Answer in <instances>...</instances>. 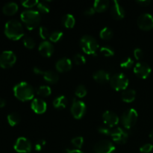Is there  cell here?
Listing matches in <instances>:
<instances>
[{
	"label": "cell",
	"mask_w": 153,
	"mask_h": 153,
	"mask_svg": "<svg viewBox=\"0 0 153 153\" xmlns=\"http://www.w3.org/2000/svg\"><path fill=\"white\" fill-rule=\"evenodd\" d=\"M4 34L10 40H17L23 36V27L21 22L16 19H10L6 22Z\"/></svg>",
	"instance_id": "1"
},
{
	"label": "cell",
	"mask_w": 153,
	"mask_h": 153,
	"mask_svg": "<svg viewBox=\"0 0 153 153\" xmlns=\"http://www.w3.org/2000/svg\"><path fill=\"white\" fill-rule=\"evenodd\" d=\"M13 94L18 100L25 102L34 98V90L31 85L22 82L15 85L13 88Z\"/></svg>",
	"instance_id": "2"
},
{
	"label": "cell",
	"mask_w": 153,
	"mask_h": 153,
	"mask_svg": "<svg viewBox=\"0 0 153 153\" xmlns=\"http://www.w3.org/2000/svg\"><path fill=\"white\" fill-rule=\"evenodd\" d=\"M20 17L28 30H33L38 26L41 19L40 13L34 10H24L21 13Z\"/></svg>",
	"instance_id": "3"
},
{
	"label": "cell",
	"mask_w": 153,
	"mask_h": 153,
	"mask_svg": "<svg viewBox=\"0 0 153 153\" xmlns=\"http://www.w3.org/2000/svg\"><path fill=\"white\" fill-rule=\"evenodd\" d=\"M80 46L84 52L88 55H95L99 48L97 40L91 35H84L80 40Z\"/></svg>",
	"instance_id": "4"
},
{
	"label": "cell",
	"mask_w": 153,
	"mask_h": 153,
	"mask_svg": "<svg viewBox=\"0 0 153 153\" xmlns=\"http://www.w3.org/2000/svg\"><path fill=\"white\" fill-rule=\"evenodd\" d=\"M110 84L115 91H125L128 85V79L123 73H116L111 77Z\"/></svg>",
	"instance_id": "5"
},
{
	"label": "cell",
	"mask_w": 153,
	"mask_h": 153,
	"mask_svg": "<svg viewBox=\"0 0 153 153\" xmlns=\"http://www.w3.org/2000/svg\"><path fill=\"white\" fill-rule=\"evenodd\" d=\"M137 112L135 109L130 108L126 111L121 117L123 125L126 128H131L136 123L137 120Z\"/></svg>",
	"instance_id": "6"
},
{
	"label": "cell",
	"mask_w": 153,
	"mask_h": 153,
	"mask_svg": "<svg viewBox=\"0 0 153 153\" xmlns=\"http://www.w3.org/2000/svg\"><path fill=\"white\" fill-rule=\"evenodd\" d=\"M16 55L12 51H4L0 54V67L2 68H10L16 63Z\"/></svg>",
	"instance_id": "7"
},
{
	"label": "cell",
	"mask_w": 153,
	"mask_h": 153,
	"mask_svg": "<svg viewBox=\"0 0 153 153\" xmlns=\"http://www.w3.org/2000/svg\"><path fill=\"white\" fill-rule=\"evenodd\" d=\"M137 25L142 30H150L153 28V16L150 13H143L138 16L137 20Z\"/></svg>",
	"instance_id": "8"
},
{
	"label": "cell",
	"mask_w": 153,
	"mask_h": 153,
	"mask_svg": "<svg viewBox=\"0 0 153 153\" xmlns=\"http://www.w3.org/2000/svg\"><path fill=\"white\" fill-rule=\"evenodd\" d=\"M115 146L113 143L107 140H102L97 142L94 146L95 153H114Z\"/></svg>",
	"instance_id": "9"
},
{
	"label": "cell",
	"mask_w": 153,
	"mask_h": 153,
	"mask_svg": "<svg viewBox=\"0 0 153 153\" xmlns=\"http://www.w3.org/2000/svg\"><path fill=\"white\" fill-rule=\"evenodd\" d=\"M152 69L150 66L145 62H138L134 67V73L137 77L145 79L149 76Z\"/></svg>",
	"instance_id": "10"
},
{
	"label": "cell",
	"mask_w": 153,
	"mask_h": 153,
	"mask_svg": "<svg viewBox=\"0 0 153 153\" xmlns=\"http://www.w3.org/2000/svg\"><path fill=\"white\" fill-rule=\"evenodd\" d=\"M15 151L19 153H28L31 150V143L27 138L20 137L16 140L13 146Z\"/></svg>",
	"instance_id": "11"
},
{
	"label": "cell",
	"mask_w": 153,
	"mask_h": 153,
	"mask_svg": "<svg viewBox=\"0 0 153 153\" xmlns=\"http://www.w3.org/2000/svg\"><path fill=\"white\" fill-rule=\"evenodd\" d=\"M33 70H34V73H36V74L42 75L44 78L45 81H46L49 83L55 84L59 80V75L55 71H52V70L43 71L40 69H39L38 67H34Z\"/></svg>",
	"instance_id": "12"
},
{
	"label": "cell",
	"mask_w": 153,
	"mask_h": 153,
	"mask_svg": "<svg viewBox=\"0 0 153 153\" xmlns=\"http://www.w3.org/2000/svg\"><path fill=\"white\" fill-rule=\"evenodd\" d=\"M86 111V105L82 101H74L71 106V114L75 119L79 120Z\"/></svg>",
	"instance_id": "13"
},
{
	"label": "cell",
	"mask_w": 153,
	"mask_h": 153,
	"mask_svg": "<svg viewBox=\"0 0 153 153\" xmlns=\"http://www.w3.org/2000/svg\"><path fill=\"white\" fill-rule=\"evenodd\" d=\"M102 120L105 125L108 126L109 128L117 125L120 120L119 117L117 115V114L111 111H107L103 113Z\"/></svg>",
	"instance_id": "14"
},
{
	"label": "cell",
	"mask_w": 153,
	"mask_h": 153,
	"mask_svg": "<svg viewBox=\"0 0 153 153\" xmlns=\"http://www.w3.org/2000/svg\"><path fill=\"white\" fill-rule=\"evenodd\" d=\"M111 136L114 141L116 142L117 143H120V144L126 143L128 137L126 131H125L123 128H120V127L114 129L111 131Z\"/></svg>",
	"instance_id": "15"
},
{
	"label": "cell",
	"mask_w": 153,
	"mask_h": 153,
	"mask_svg": "<svg viewBox=\"0 0 153 153\" xmlns=\"http://www.w3.org/2000/svg\"><path fill=\"white\" fill-rule=\"evenodd\" d=\"M111 15L115 19H122L125 16V10L117 0L113 1V5L111 7Z\"/></svg>",
	"instance_id": "16"
},
{
	"label": "cell",
	"mask_w": 153,
	"mask_h": 153,
	"mask_svg": "<svg viewBox=\"0 0 153 153\" xmlns=\"http://www.w3.org/2000/svg\"><path fill=\"white\" fill-rule=\"evenodd\" d=\"M31 109L35 112L36 114H41L46 112V108H47V105H46V102L44 100H41V99L36 98L34 99L31 102Z\"/></svg>",
	"instance_id": "17"
},
{
	"label": "cell",
	"mask_w": 153,
	"mask_h": 153,
	"mask_svg": "<svg viewBox=\"0 0 153 153\" xmlns=\"http://www.w3.org/2000/svg\"><path fill=\"white\" fill-rule=\"evenodd\" d=\"M38 50L41 55L44 57H50L54 52V46L51 42L44 40L39 45Z\"/></svg>",
	"instance_id": "18"
},
{
	"label": "cell",
	"mask_w": 153,
	"mask_h": 153,
	"mask_svg": "<svg viewBox=\"0 0 153 153\" xmlns=\"http://www.w3.org/2000/svg\"><path fill=\"white\" fill-rule=\"evenodd\" d=\"M55 67L58 72H67L72 68V61L68 58H62L55 64Z\"/></svg>",
	"instance_id": "19"
},
{
	"label": "cell",
	"mask_w": 153,
	"mask_h": 153,
	"mask_svg": "<svg viewBox=\"0 0 153 153\" xmlns=\"http://www.w3.org/2000/svg\"><path fill=\"white\" fill-rule=\"evenodd\" d=\"M93 78L94 80L100 84H104L108 81H110L111 76L108 73L103 70H100L94 73Z\"/></svg>",
	"instance_id": "20"
},
{
	"label": "cell",
	"mask_w": 153,
	"mask_h": 153,
	"mask_svg": "<svg viewBox=\"0 0 153 153\" xmlns=\"http://www.w3.org/2000/svg\"><path fill=\"white\" fill-rule=\"evenodd\" d=\"M136 97V92L133 89H128L123 91V92L121 94V98L122 100L125 102L130 103L132 102Z\"/></svg>",
	"instance_id": "21"
},
{
	"label": "cell",
	"mask_w": 153,
	"mask_h": 153,
	"mask_svg": "<svg viewBox=\"0 0 153 153\" xmlns=\"http://www.w3.org/2000/svg\"><path fill=\"white\" fill-rule=\"evenodd\" d=\"M18 10V5L15 2L6 3L3 7V13L8 16H11L16 13Z\"/></svg>",
	"instance_id": "22"
},
{
	"label": "cell",
	"mask_w": 153,
	"mask_h": 153,
	"mask_svg": "<svg viewBox=\"0 0 153 153\" xmlns=\"http://www.w3.org/2000/svg\"><path fill=\"white\" fill-rule=\"evenodd\" d=\"M109 4L108 0H96L94 3V7L96 11L103 12L108 7Z\"/></svg>",
	"instance_id": "23"
},
{
	"label": "cell",
	"mask_w": 153,
	"mask_h": 153,
	"mask_svg": "<svg viewBox=\"0 0 153 153\" xmlns=\"http://www.w3.org/2000/svg\"><path fill=\"white\" fill-rule=\"evenodd\" d=\"M76 23V19L73 15L70 13H67L64 15L62 18V24L66 27V28H73Z\"/></svg>",
	"instance_id": "24"
},
{
	"label": "cell",
	"mask_w": 153,
	"mask_h": 153,
	"mask_svg": "<svg viewBox=\"0 0 153 153\" xmlns=\"http://www.w3.org/2000/svg\"><path fill=\"white\" fill-rule=\"evenodd\" d=\"M67 104V100L64 96H60L55 99L53 101V105L55 108H65Z\"/></svg>",
	"instance_id": "25"
},
{
	"label": "cell",
	"mask_w": 153,
	"mask_h": 153,
	"mask_svg": "<svg viewBox=\"0 0 153 153\" xmlns=\"http://www.w3.org/2000/svg\"><path fill=\"white\" fill-rule=\"evenodd\" d=\"M20 116H19V114L16 113V112L10 113L7 116V122L10 126H15L16 125H17L20 122Z\"/></svg>",
	"instance_id": "26"
},
{
	"label": "cell",
	"mask_w": 153,
	"mask_h": 153,
	"mask_svg": "<svg viewBox=\"0 0 153 153\" xmlns=\"http://www.w3.org/2000/svg\"><path fill=\"white\" fill-rule=\"evenodd\" d=\"M114 35L113 31L108 27H105L100 31V36L103 40H110Z\"/></svg>",
	"instance_id": "27"
},
{
	"label": "cell",
	"mask_w": 153,
	"mask_h": 153,
	"mask_svg": "<svg viewBox=\"0 0 153 153\" xmlns=\"http://www.w3.org/2000/svg\"><path fill=\"white\" fill-rule=\"evenodd\" d=\"M37 94L40 97H49L52 94V90H51L50 87L47 86V85H43L37 88Z\"/></svg>",
	"instance_id": "28"
},
{
	"label": "cell",
	"mask_w": 153,
	"mask_h": 153,
	"mask_svg": "<svg viewBox=\"0 0 153 153\" xmlns=\"http://www.w3.org/2000/svg\"><path fill=\"white\" fill-rule=\"evenodd\" d=\"M87 89L84 85H80L76 88V91H75V94L77 97L79 98H83L87 95Z\"/></svg>",
	"instance_id": "29"
},
{
	"label": "cell",
	"mask_w": 153,
	"mask_h": 153,
	"mask_svg": "<svg viewBox=\"0 0 153 153\" xmlns=\"http://www.w3.org/2000/svg\"><path fill=\"white\" fill-rule=\"evenodd\" d=\"M23 43L24 46L27 48V49H31L35 46V41L32 37H29V36H25L23 39Z\"/></svg>",
	"instance_id": "30"
},
{
	"label": "cell",
	"mask_w": 153,
	"mask_h": 153,
	"mask_svg": "<svg viewBox=\"0 0 153 153\" xmlns=\"http://www.w3.org/2000/svg\"><path fill=\"white\" fill-rule=\"evenodd\" d=\"M63 36V32L61 31H54L49 34V40L52 42H58V40H61Z\"/></svg>",
	"instance_id": "31"
},
{
	"label": "cell",
	"mask_w": 153,
	"mask_h": 153,
	"mask_svg": "<svg viewBox=\"0 0 153 153\" xmlns=\"http://www.w3.org/2000/svg\"><path fill=\"white\" fill-rule=\"evenodd\" d=\"M100 52L105 57H111L114 55V49L108 46L101 47Z\"/></svg>",
	"instance_id": "32"
},
{
	"label": "cell",
	"mask_w": 153,
	"mask_h": 153,
	"mask_svg": "<svg viewBox=\"0 0 153 153\" xmlns=\"http://www.w3.org/2000/svg\"><path fill=\"white\" fill-rule=\"evenodd\" d=\"M133 65H134V61L129 57L125 58L120 62V67L124 69H130Z\"/></svg>",
	"instance_id": "33"
},
{
	"label": "cell",
	"mask_w": 153,
	"mask_h": 153,
	"mask_svg": "<svg viewBox=\"0 0 153 153\" xmlns=\"http://www.w3.org/2000/svg\"><path fill=\"white\" fill-rule=\"evenodd\" d=\"M73 61H74L75 64H77V65H84L86 63L85 57L79 53L76 54L74 55V57H73Z\"/></svg>",
	"instance_id": "34"
},
{
	"label": "cell",
	"mask_w": 153,
	"mask_h": 153,
	"mask_svg": "<svg viewBox=\"0 0 153 153\" xmlns=\"http://www.w3.org/2000/svg\"><path fill=\"white\" fill-rule=\"evenodd\" d=\"M37 7L39 11L42 12V13H49V10H50L49 5L44 1H39Z\"/></svg>",
	"instance_id": "35"
},
{
	"label": "cell",
	"mask_w": 153,
	"mask_h": 153,
	"mask_svg": "<svg viewBox=\"0 0 153 153\" xmlns=\"http://www.w3.org/2000/svg\"><path fill=\"white\" fill-rule=\"evenodd\" d=\"M49 33L48 31L47 28H46L45 26H41L39 28V35L43 40H46L47 37H49Z\"/></svg>",
	"instance_id": "36"
},
{
	"label": "cell",
	"mask_w": 153,
	"mask_h": 153,
	"mask_svg": "<svg viewBox=\"0 0 153 153\" xmlns=\"http://www.w3.org/2000/svg\"><path fill=\"white\" fill-rule=\"evenodd\" d=\"M72 143L73 144V146H75L76 147L79 148V149H80V148H82V145H83L84 143V139L82 137H74V138L72 140Z\"/></svg>",
	"instance_id": "37"
},
{
	"label": "cell",
	"mask_w": 153,
	"mask_h": 153,
	"mask_svg": "<svg viewBox=\"0 0 153 153\" xmlns=\"http://www.w3.org/2000/svg\"><path fill=\"white\" fill-rule=\"evenodd\" d=\"M98 131L99 132L105 134V135H111L112 130H111L110 128L108 126H100L98 128Z\"/></svg>",
	"instance_id": "38"
},
{
	"label": "cell",
	"mask_w": 153,
	"mask_h": 153,
	"mask_svg": "<svg viewBox=\"0 0 153 153\" xmlns=\"http://www.w3.org/2000/svg\"><path fill=\"white\" fill-rule=\"evenodd\" d=\"M153 149V145L151 143H146V144L143 145L140 148V152L142 153H149L152 151Z\"/></svg>",
	"instance_id": "39"
},
{
	"label": "cell",
	"mask_w": 153,
	"mask_h": 153,
	"mask_svg": "<svg viewBox=\"0 0 153 153\" xmlns=\"http://www.w3.org/2000/svg\"><path fill=\"white\" fill-rule=\"evenodd\" d=\"M39 1L37 0H25L22 2V4L25 7H32L37 5Z\"/></svg>",
	"instance_id": "40"
},
{
	"label": "cell",
	"mask_w": 153,
	"mask_h": 153,
	"mask_svg": "<svg viewBox=\"0 0 153 153\" xmlns=\"http://www.w3.org/2000/svg\"><path fill=\"white\" fill-rule=\"evenodd\" d=\"M134 56L137 60H140L143 56V52L140 48H136L134 50Z\"/></svg>",
	"instance_id": "41"
},
{
	"label": "cell",
	"mask_w": 153,
	"mask_h": 153,
	"mask_svg": "<svg viewBox=\"0 0 153 153\" xmlns=\"http://www.w3.org/2000/svg\"><path fill=\"white\" fill-rule=\"evenodd\" d=\"M45 144H46V141H45V140H40L39 141H37V143H36L35 146H34V149H35V150L37 151V152H40V151H41L42 149H43Z\"/></svg>",
	"instance_id": "42"
},
{
	"label": "cell",
	"mask_w": 153,
	"mask_h": 153,
	"mask_svg": "<svg viewBox=\"0 0 153 153\" xmlns=\"http://www.w3.org/2000/svg\"><path fill=\"white\" fill-rule=\"evenodd\" d=\"M95 11L96 10L95 9H94V7H88V8L84 12V13H85V15H86V16H91V15L94 14Z\"/></svg>",
	"instance_id": "43"
},
{
	"label": "cell",
	"mask_w": 153,
	"mask_h": 153,
	"mask_svg": "<svg viewBox=\"0 0 153 153\" xmlns=\"http://www.w3.org/2000/svg\"><path fill=\"white\" fill-rule=\"evenodd\" d=\"M136 2L138 3V4H140V5L146 6L148 5V4H150L151 1L150 0H137V1H136Z\"/></svg>",
	"instance_id": "44"
},
{
	"label": "cell",
	"mask_w": 153,
	"mask_h": 153,
	"mask_svg": "<svg viewBox=\"0 0 153 153\" xmlns=\"http://www.w3.org/2000/svg\"><path fill=\"white\" fill-rule=\"evenodd\" d=\"M67 153H84L82 151H81L80 149H67L66 150Z\"/></svg>",
	"instance_id": "45"
},
{
	"label": "cell",
	"mask_w": 153,
	"mask_h": 153,
	"mask_svg": "<svg viewBox=\"0 0 153 153\" xmlns=\"http://www.w3.org/2000/svg\"><path fill=\"white\" fill-rule=\"evenodd\" d=\"M5 104H6L5 100H4V99L0 98V108L4 107V105H5Z\"/></svg>",
	"instance_id": "46"
},
{
	"label": "cell",
	"mask_w": 153,
	"mask_h": 153,
	"mask_svg": "<svg viewBox=\"0 0 153 153\" xmlns=\"http://www.w3.org/2000/svg\"><path fill=\"white\" fill-rule=\"evenodd\" d=\"M149 138L152 140V142H153V129L151 131V132L149 133Z\"/></svg>",
	"instance_id": "47"
}]
</instances>
